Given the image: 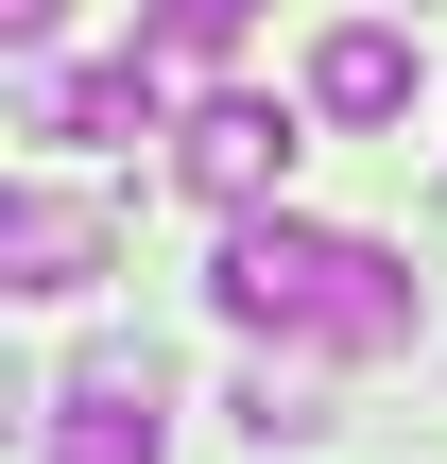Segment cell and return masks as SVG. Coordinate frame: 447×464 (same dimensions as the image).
<instances>
[{"instance_id":"obj_1","label":"cell","mask_w":447,"mask_h":464,"mask_svg":"<svg viewBox=\"0 0 447 464\" xmlns=\"http://www.w3.org/2000/svg\"><path fill=\"white\" fill-rule=\"evenodd\" d=\"M207 293H224V327H258V344H327V362H379V344L431 327L413 258H379V241H345V224H293V207H241L224 258H207Z\"/></svg>"},{"instance_id":"obj_2","label":"cell","mask_w":447,"mask_h":464,"mask_svg":"<svg viewBox=\"0 0 447 464\" xmlns=\"http://www.w3.org/2000/svg\"><path fill=\"white\" fill-rule=\"evenodd\" d=\"M155 413H172L155 344H86V362L52 379V448H34V464H155V448H172Z\"/></svg>"},{"instance_id":"obj_3","label":"cell","mask_w":447,"mask_h":464,"mask_svg":"<svg viewBox=\"0 0 447 464\" xmlns=\"http://www.w3.org/2000/svg\"><path fill=\"white\" fill-rule=\"evenodd\" d=\"M172 189H207L224 224H241V207H276V189H293V103H258V86H207V103L172 121Z\"/></svg>"},{"instance_id":"obj_4","label":"cell","mask_w":447,"mask_h":464,"mask_svg":"<svg viewBox=\"0 0 447 464\" xmlns=\"http://www.w3.org/2000/svg\"><path fill=\"white\" fill-rule=\"evenodd\" d=\"M17 138H69V155L155 138V52H121V69H52V52H17Z\"/></svg>"},{"instance_id":"obj_5","label":"cell","mask_w":447,"mask_h":464,"mask_svg":"<svg viewBox=\"0 0 447 464\" xmlns=\"http://www.w3.org/2000/svg\"><path fill=\"white\" fill-rule=\"evenodd\" d=\"M86 276H103V207H86V189H17V207H0V293L52 310V293H86Z\"/></svg>"},{"instance_id":"obj_6","label":"cell","mask_w":447,"mask_h":464,"mask_svg":"<svg viewBox=\"0 0 447 464\" xmlns=\"http://www.w3.org/2000/svg\"><path fill=\"white\" fill-rule=\"evenodd\" d=\"M310 121H413V34H396V17H327Z\"/></svg>"},{"instance_id":"obj_7","label":"cell","mask_w":447,"mask_h":464,"mask_svg":"<svg viewBox=\"0 0 447 464\" xmlns=\"http://www.w3.org/2000/svg\"><path fill=\"white\" fill-rule=\"evenodd\" d=\"M258 34V0H138V52L155 69H207V52H241Z\"/></svg>"},{"instance_id":"obj_8","label":"cell","mask_w":447,"mask_h":464,"mask_svg":"<svg viewBox=\"0 0 447 464\" xmlns=\"http://www.w3.org/2000/svg\"><path fill=\"white\" fill-rule=\"evenodd\" d=\"M241 448H327V396L258 362V379H241Z\"/></svg>"},{"instance_id":"obj_9","label":"cell","mask_w":447,"mask_h":464,"mask_svg":"<svg viewBox=\"0 0 447 464\" xmlns=\"http://www.w3.org/2000/svg\"><path fill=\"white\" fill-rule=\"evenodd\" d=\"M69 34V0H0V52H52Z\"/></svg>"}]
</instances>
